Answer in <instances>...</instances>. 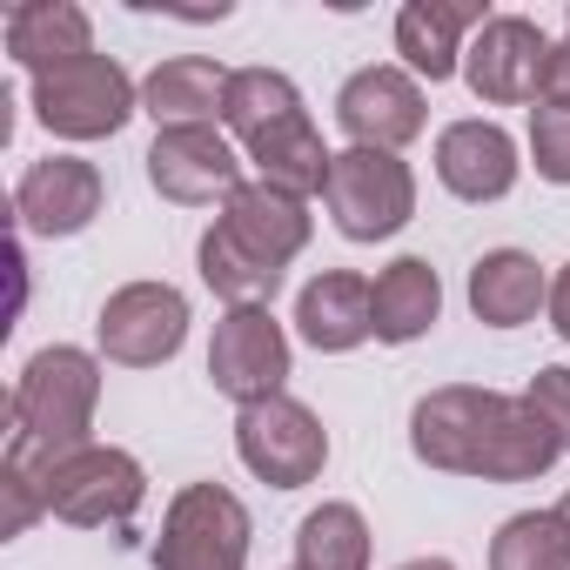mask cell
<instances>
[{"label":"cell","instance_id":"d6986e66","mask_svg":"<svg viewBox=\"0 0 570 570\" xmlns=\"http://www.w3.org/2000/svg\"><path fill=\"white\" fill-rule=\"evenodd\" d=\"M228 75L208 55H175L141 81V108L155 115V128H215L222 101H228Z\"/></svg>","mask_w":570,"mask_h":570},{"label":"cell","instance_id":"7c38bea8","mask_svg":"<svg viewBox=\"0 0 570 570\" xmlns=\"http://www.w3.org/2000/svg\"><path fill=\"white\" fill-rule=\"evenodd\" d=\"M148 181L181 208H202L215 195L228 202L242 188V155L215 128H161L155 148H148Z\"/></svg>","mask_w":570,"mask_h":570},{"label":"cell","instance_id":"e0dca14e","mask_svg":"<svg viewBox=\"0 0 570 570\" xmlns=\"http://www.w3.org/2000/svg\"><path fill=\"white\" fill-rule=\"evenodd\" d=\"M248 148V161H255V181H268V188H282V195H323V181H330V148H323V135H316V121H309V108H296V115H282V121H268L262 135H248L242 141Z\"/></svg>","mask_w":570,"mask_h":570},{"label":"cell","instance_id":"4316f807","mask_svg":"<svg viewBox=\"0 0 570 570\" xmlns=\"http://www.w3.org/2000/svg\"><path fill=\"white\" fill-rule=\"evenodd\" d=\"M530 161L543 181L570 188V115L563 108H530Z\"/></svg>","mask_w":570,"mask_h":570},{"label":"cell","instance_id":"1f68e13d","mask_svg":"<svg viewBox=\"0 0 570 570\" xmlns=\"http://www.w3.org/2000/svg\"><path fill=\"white\" fill-rule=\"evenodd\" d=\"M557 523H563V537H570V497H563V503H557Z\"/></svg>","mask_w":570,"mask_h":570},{"label":"cell","instance_id":"8fae6325","mask_svg":"<svg viewBox=\"0 0 570 570\" xmlns=\"http://www.w3.org/2000/svg\"><path fill=\"white\" fill-rule=\"evenodd\" d=\"M336 121H343V135L356 141V148H403V141H416L423 135V88H416V75H403V68H363V75H350L343 81V95H336Z\"/></svg>","mask_w":570,"mask_h":570},{"label":"cell","instance_id":"5b68a950","mask_svg":"<svg viewBox=\"0 0 570 570\" xmlns=\"http://www.w3.org/2000/svg\"><path fill=\"white\" fill-rule=\"evenodd\" d=\"M248 563V510L222 483L175 490L155 543V570H242Z\"/></svg>","mask_w":570,"mask_h":570},{"label":"cell","instance_id":"484cf974","mask_svg":"<svg viewBox=\"0 0 570 570\" xmlns=\"http://www.w3.org/2000/svg\"><path fill=\"white\" fill-rule=\"evenodd\" d=\"M202 282H208L222 303H235V309H262V303L282 289V268L248 262L222 228H208V235H202Z\"/></svg>","mask_w":570,"mask_h":570},{"label":"cell","instance_id":"d4e9b609","mask_svg":"<svg viewBox=\"0 0 570 570\" xmlns=\"http://www.w3.org/2000/svg\"><path fill=\"white\" fill-rule=\"evenodd\" d=\"M490 570H570V537H563L557 510L510 517L490 543Z\"/></svg>","mask_w":570,"mask_h":570},{"label":"cell","instance_id":"4dcf8cb0","mask_svg":"<svg viewBox=\"0 0 570 570\" xmlns=\"http://www.w3.org/2000/svg\"><path fill=\"white\" fill-rule=\"evenodd\" d=\"M396 570H456L450 557H410V563H396Z\"/></svg>","mask_w":570,"mask_h":570},{"label":"cell","instance_id":"277c9868","mask_svg":"<svg viewBox=\"0 0 570 570\" xmlns=\"http://www.w3.org/2000/svg\"><path fill=\"white\" fill-rule=\"evenodd\" d=\"M141 108V88L128 81V68L115 55H88L75 68H55V75H35V115L48 135L61 141H101L115 135L128 115Z\"/></svg>","mask_w":570,"mask_h":570},{"label":"cell","instance_id":"5bb4252c","mask_svg":"<svg viewBox=\"0 0 570 570\" xmlns=\"http://www.w3.org/2000/svg\"><path fill=\"white\" fill-rule=\"evenodd\" d=\"M101 168L81 155H48L14 181V215L28 235H81L101 215Z\"/></svg>","mask_w":570,"mask_h":570},{"label":"cell","instance_id":"7a4b0ae2","mask_svg":"<svg viewBox=\"0 0 570 570\" xmlns=\"http://www.w3.org/2000/svg\"><path fill=\"white\" fill-rule=\"evenodd\" d=\"M95 403H101V363L88 350H41L21 383H14V436H8V456H0V490H21V497H41L48 470L68 463L75 450H88V430H95Z\"/></svg>","mask_w":570,"mask_h":570},{"label":"cell","instance_id":"cb8c5ba5","mask_svg":"<svg viewBox=\"0 0 570 570\" xmlns=\"http://www.w3.org/2000/svg\"><path fill=\"white\" fill-rule=\"evenodd\" d=\"M296 108H303V95H296L289 75H275V68H235L228 75V101H222V128L235 141H248V135H262L268 121L296 115Z\"/></svg>","mask_w":570,"mask_h":570},{"label":"cell","instance_id":"2e32d148","mask_svg":"<svg viewBox=\"0 0 570 570\" xmlns=\"http://www.w3.org/2000/svg\"><path fill=\"white\" fill-rule=\"evenodd\" d=\"M296 330H303V343H309V350H323V356H343V350L370 343V336H376L370 282H363V275H350V268L316 275L309 289L296 296Z\"/></svg>","mask_w":570,"mask_h":570},{"label":"cell","instance_id":"9a60e30c","mask_svg":"<svg viewBox=\"0 0 570 570\" xmlns=\"http://www.w3.org/2000/svg\"><path fill=\"white\" fill-rule=\"evenodd\" d=\"M436 175L463 202H503L517 188V141L497 121H450L436 135Z\"/></svg>","mask_w":570,"mask_h":570},{"label":"cell","instance_id":"3957f363","mask_svg":"<svg viewBox=\"0 0 570 570\" xmlns=\"http://www.w3.org/2000/svg\"><path fill=\"white\" fill-rule=\"evenodd\" d=\"M323 208L350 242H390L416 215V175L390 148H343L330 161Z\"/></svg>","mask_w":570,"mask_h":570},{"label":"cell","instance_id":"7402d4cb","mask_svg":"<svg viewBox=\"0 0 570 570\" xmlns=\"http://www.w3.org/2000/svg\"><path fill=\"white\" fill-rule=\"evenodd\" d=\"M370 303H376V343H416L443 316V282L423 255H403L370 282Z\"/></svg>","mask_w":570,"mask_h":570},{"label":"cell","instance_id":"f546056e","mask_svg":"<svg viewBox=\"0 0 570 570\" xmlns=\"http://www.w3.org/2000/svg\"><path fill=\"white\" fill-rule=\"evenodd\" d=\"M550 323H557V336L570 343V262H563V275L550 282Z\"/></svg>","mask_w":570,"mask_h":570},{"label":"cell","instance_id":"6da1fadb","mask_svg":"<svg viewBox=\"0 0 570 570\" xmlns=\"http://www.w3.org/2000/svg\"><path fill=\"white\" fill-rule=\"evenodd\" d=\"M410 450H416L430 470L483 476V483H530V476H543V470L563 456L557 436L537 423V410H530L523 396L470 390V383L430 390V396L410 410Z\"/></svg>","mask_w":570,"mask_h":570},{"label":"cell","instance_id":"ac0fdd59","mask_svg":"<svg viewBox=\"0 0 570 570\" xmlns=\"http://www.w3.org/2000/svg\"><path fill=\"white\" fill-rule=\"evenodd\" d=\"M8 55L28 75H55V68H75L95 55V28L75 0H28V8L8 14Z\"/></svg>","mask_w":570,"mask_h":570},{"label":"cell","instance_id":"4fadbf2b","mask_svg":"<svg viewBox=\"0 0 570 570\" xmlns=\"http://www.w3.org/2000/svg\"><path fill=\"white\" fill-rule=\"evenodd\" d=\"M215 228H222L248 262L289 268V262L309 248V202H303V195H282V188H268V181H242V188L222 202Z\"/></svg>","mask_w":570,"mask_h":570},{"label":"cell","instance_id":"ba28073f","mask_svg":"<svg viewBox=\"0 0 570 570\" xmlns=\"http://www.w3.org/2000/svg\"><path fill=\"white\" fill-rule=\"evenodd\" d=\"M101 356L121 370H155L188 343V303L168 282H128L101 303Z\"/></svg>","mask_w":570,"mask_h":570},{"label":"cell","instance_id":"44dd1931","mask_svg":"<svg viewBox=\"0 0 570 570\" xmlns=\"http://www.w3.org/2000/svg\"><path fill=\"white\" fill-rule=\"evenodd\" d=\"M543 303H550V282H543L537 255H523V248H490V255L470 268V309H476V323H490V330H517V323H530Z\"/></svg>","mask_w":570,"mask_h":570},{"label":"cell","instance_id":"52a82bcc","mask_svg":"<svg viewBox=\"0 0 570 570\" xmlns=\"http://www.w3.org/2000/svg\"><path fill=\"white\" fill-rule=\"evenodd\" d=\"M141 497H148V476H141V463H135L128 450H108V443H88V450H75V456H68V463H55V470H48V483H41V503H48V517H61V523H81V530L128 523V517L141 510Z\"/></svg>","mask_w":570,"mask_h":570},{"label":"cell","instance_id":"ffe728a7","mask_svg":"<svg viewBox=\"0 0 570 570\" xmlns=\"http://www.w3.org/2000/svg\"><path fill=\"white\" fill-rule=\"evenodd\" d=\"M483 8H456V0H410L396 14V55L423 75V81H450L463 68V35L483 28Z\"/></svg>","mask_w":570,"mask_h":570},{"label":"cell","instance_id":"83f0119b","mask_svg":"<svg viewBox=\"0 0 570 570\" xmlns=\"http://www.w3.org/2000/svg\"><path fill=\"white\" fill-rule=\"evenodd\" d=\"M523 403L537 410V423L557 436V450H570V370H537Z\"/></svg>","mask_w":570,"mask_h":570},{"label":"cell","instance_id":"8992f818","mask_svg":"<svg viewBox=\"0 0 570 570\" xmlns=\"http://www.w3.org/2000/svg\"><path fill=\"white\" fill-rule=\"evenodd\" d=\"M235 450L268 490H303L330 463V430L296 396H268V403H248L235 416Z\"/></svg>","mask_w":570,"mask_h":570},{"label":"cell","instance_id":"f1b7e54d","mask_svg":"<svg viewBox=\"0 0 570 570\" xmlns=\"http://www.w3.org/2000/svg\"><path fill=\"white\" fill-rule=\"evenodd\" d=\"M537 108H563V115H570V41H563V48H550V68H543Z\"/></svg>","mask_w":570,"mask_h":570},{"label":"cell","instance_id":"603a6c76","mask_svg":"<svg viewBox=\"0 0 570 570\" xmlns=\"http://www.w3.org/2000/svg\"><path fill=\"white\" fill-rule=\"evenodd\" d=\"M296 570H370V523L356 503H323L296 530Z\"/></svg>","mask_w":570,"mask_h":570},{"label":"cell","instance_id":"30bf717a","mask_svg":"<svg viewBox=\"0 0 570 570\" xmlns=\"http://www.w3.org/2000/svg\"><path fill=\"white\" fill-rule=\"evenodd\" d=\"M543 68H550V41H543V28L523 21V14H490V21L476 28V41L463 48V81H470V95L490 101V108L537 101Z\"/></svg>","mask_w":570,"mask_h":570},{"label":"cell","instance_id":"9c48e42d","mask_svg":"<svg viewBox=\"0 0 570 570\" xmlns=\"http://www.w3.org/2000/svg\"><path fill=\"white\" fill-rule=\"evenodd\" d=\"M208 376L242 410L282 396V383H289V336H282V323L268 309H228L208 343Z\"/></svg>","mask_w":570,"mask_h":570}]
</instances>
